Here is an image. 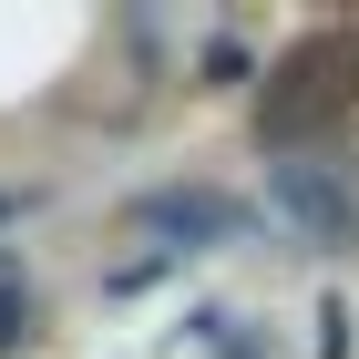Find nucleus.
I'll return each mask as SVG.
<instances>
[{"mask_svg":"<svg viewBox=\"0 0 359 359\" xmlns=\"http://www.w3.org/2000/svg\"><path fill=\"white\" fill-rule=\"evenodd\" d=\"M349 103H359V21L308 31L298 52L257 83V144H308L318 123H339Z\"/></svg>","mask_w":359,"mask_h":359,"instance_id":"nucleus-1","label":"nucleus"},{"mask_svg":"<svg viewBox=\"0 0 359 359\" xmlns=\"http://www.w3.org/2000/svg\"><path fill=\"white\" fill-rule=\"evenodd\" d=\"M123 226L154 236L165 257H185V247H236V236H247V205L216 195V185H154V195L123 205Z\"/></svg>","mask_w":359,"mask_h":359,"instance_id":"nucleus-2","label":"nucleus"},{"mask_svg":"<svg viewBox=\"0 0 359 359\" xmlns=\"http://www.w3.org/2000/svg\"><path fill=\"white\" fill-rule=\"evenodd\" d=\"M277 205H287V226H308L318 247H359V205H349V185H339L329 165H277Z\"/></svg>","mask_w":359,"mask_h":359,"instance_id":"nucleus-3","label":"nucleus"},{"mask_svg":"<svg viewBox=\"0 0 359 359\" xmlns=\"http://www.w3.org/2000/svg\"><path fill=\"white\" fill-rule=\"evenodd\" d=\"M21 329H31V298H21V277L0 267V349H21Z\"/></svg>","mask_w":359,"mask_h":359,"instance_id":"nucleus-4","label":"nucleus"}]
</instances>
